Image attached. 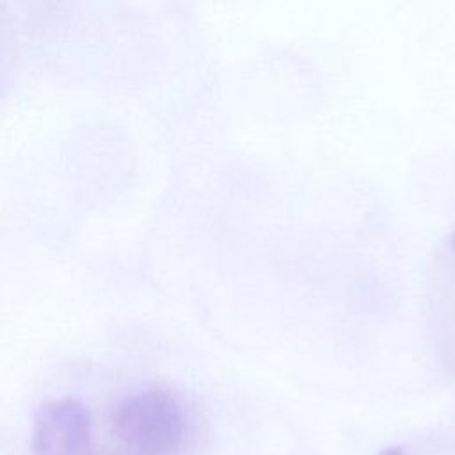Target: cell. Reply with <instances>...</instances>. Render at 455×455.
Returning <instances> with one entry per match:
<instances>
[{
  "mask_svg": "<svg viewBox=\"0 0 455 455\" xmlns=\"http://www.w3.org/2000/svg\"><path fill=\"white\" fill-rule=\"evenodd\" d=\"M89 409L76 398H59L39 407L32 425V455H91Z\"/></svg>",
  "mask_w": 455,
  "mask_h": 455,
  "instance_id": "2",
  "label": "cell"
},
{
  "mask_svg": "<svg viewBox=\"0 0 455 455\" xmlns=\"http://www.w3.org/2000/svg\"><path fill=\"white\" fill-rule=\"evenodd\" d=\"M379 455H405V451L402 446H389V448L382 450Z\"/></svg>",
  "mask_w": 455,
  "mask_h": 455,
  "instance_id": "3",
  "label": "cell"
},
{
  "mask_svg": "<svg viewBox=\"0 0 455 455\" xmlns=\"http://www.w3.org/2000/svg\"><path fill=\"white\" fill-rule=\"evenodd\" d=\"M451 245L455 247V233H453V236H451Z\"/></svg>",
  "mask_w": 455,
  "mask_h": 455,
  "instance_id": "4",
  "label": "cell"
},
{
  "mask_svg": "<svg viewBox=\"0 0 455 455\" xmlns=\"http://www.w3.org/2000/svg\"><path fill=\"white\" fill-rule=\"evenodd\" d=\"M117 439L140 455L174 451L185 437L187 418L181 403L167 391L146 389L123 398L112 414Z\"/></svg>",
  "mask_w": 455,
  "mask_h": 455,
  "instance_id": "1",
  "label": "cell"
}]
</instances>
